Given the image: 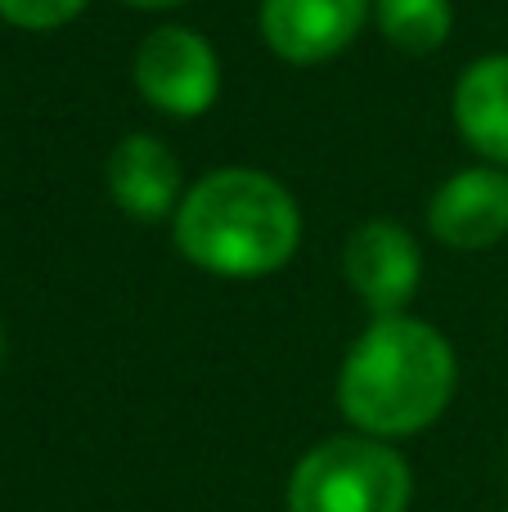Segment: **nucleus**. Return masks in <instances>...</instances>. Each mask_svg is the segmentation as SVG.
Segmentation results:
<instances>
[{
	"instance_id": "423d86ee",
	"label": "nucleus",
	"mask_w": 508,
	"mask_h": 512,
	"mask_svg": "<svg viewBox=\"0 0 508 512\" xmlns=\"http://www.w3.org/2000/svg\"><path fill=\"white\" fill-rule=\"evenodd\" d=\"M342 274L374 319L405 315V306L423 283V248L405 225L378 216V221L351 230L347 248H342Z\"/></svg>"
},
{
	"instance_id": "9d476101",
	"label": "nucleus",
	"mask_w": 508,
	"mask_h": 512,
	"mask_svg": "<svg viewBox=\"0 0 508 512\" xmlns=\"http://www.w3.org/2000/svg\"><path fill=\"white\" fill-rule=\"evenodd\" d=\"M369 23L392 50L437 54L455 32V5L450 0H374Z\"/></svg>"
},
{
	"instance_id": "4468645a",
	"label": "nucleus",
	"mask_w": 508,
	"mask_h": 512,
	"mask_svg": "<svg viewBox=\"0 0 508 512\" xmlns=\"http://www.w3.org/2000/svg\"><path fill=\"white\" fill-rule=\"evenodd\" d=\"M504 512H508V508H504Z\"/></svg>"
},
{
	"instance_id": "f8f14e48",
	"label": "nucleus",
	"mask_w": 508,
	"mask_h": 512,
	"mask_svg": "<svg viewBox=\"0 0 508 512\" xmlns=\"http://www.w3.org/2000/svg\"><path fill=\"white\" fill-rule=\"evenodd\" d=\"M126 9H144V14H162V9H176V5H189V0H122Z\"/></svg>"
},
{
	"instance_id": "f03ea898",
	"label": "nucleus",
	"mask_w": 508,
	"mask_h": 512,
	"mask_svg": "<svg viewBox=\"0 0 508 512\" xmlns=\"http://www.w3.org/2000/svg\"><path fill=\"white\" fill-rule=\"evenodd\" d=\"M176 252L216 279H266L302 248L293 189L261 167H216L185 189L171 216Z\"/></svg>"
},
{
	"instance_id": "9b49d317",
	"label": "nucleus",
	"mask_w": 508,
	"mask_h": 512,
	"mask_svg": "<svg viewBox=\"0 0 508 512\" xmlns=\"http://www.w3.org/2000/svg\"><path fill=\"white\" fill-rule=\"evenodd\" d=\"M90 0H0V18L18 32H59L86 14Z\"/></svg>"
},
{
	"instance_id": "20e7f679",
	"label": "nucleus",
	"mask_w": 508,
	"mask_h": 512,
	"mask_svg": "<svg viewBox=\"0 0 508 512\" xmlns=\"http://www.w3.org/2000/svg\"><path fill=\"white\" fill-rule=\"evenodd\" d=\"M131 81L153 113L171 122H198L221 99V54L198 27L162 23L135 45Z\"/></svg>"
},
{
	"instance_id": "1a4fd4ad",
	"label": "nucleus",
	"mask_w": 508,
	"mask_h": 512,
	"mask_svg": "<svg viewBox=\"0 0 508 512\" xmlns=\"http://www.w3.org/2000/svg\"><path fill=\"white\" fill-rule=\"evenodd\" d=\"M450 122L477 158L508 171V54H482L459 72Z\"/></svg>"
},
{
	"instance_id": "6e6552de",
	"label": "nucleus",
	"mask_w": 508,
	"mask_h": 512,
	"mask_svg": "<svg viewBox=\"0 0 508 512\" xmlns=\"http://www.w3.org/2000/svg\"><path fill=\"white\" fill-rule=\"evenodd\" d=\"M104 189L122 216H131V221H140V225H158V221L176 216L189 185H185L180 153L171 149L162 135L131 131L108 149Z\"/></svg>"
},
{
	"instance_id": "7ed1b4c3",
	"label": "nucleus",
	"mask_w": 508,
	"mask_h": 512,
	"mask_svg": "<svg viewBox=\"0 0 508 512\" xmlns=\"http://www.w3.org/2000/svg\"><path fill=\"white\" fill-rule=\"evenodd\" d=\"M414 472L392 441L329 436L297 459L288 512H410Z\"/></svg>"
},
{
	"instance_id": "0eeeda50",
	"label": "nucleus",
	"mask_w": 508,
	"mask_h": 512,
	"mask_svg": "<svg viewBox=\"0 0 508 512\" xmlns=\"http://www.w3.org/2000/svg\"><path fill=\"white\" fill-rule=\"evenodd\" d=\"M428 230L450 252H486L508 239V171L477 162L432 189Z\"/></svg>"
},
{
	"instance_id": "f257e3e1",
	"label": "nucleus",
	"mask_w": 508,
	"mask_h": 512,
	"mask_svg": "<svg viewBox=\"0 0 508 512\" xmlns=\"http://www.w3.org/2000/svg\"><path fill=\"white\" fill-rule=\"evenodd\" d=\"M459 391V355L428 319L378 315L347 346L338 369V409L351 432L374 441L419 436Z\"/></svg>"
},
{
	"instance_id": "ddd939ff",
	"label": "nucleus",
	"mask_w": 508,
	"mask_h": 512,
	"mask_svg": "<svg viewBox=\"0 0 508 512\" xmlns=\"http://www.w3.org/2000/svg\"><path fill=\"white\" fill-rule=\"evenodd\" d=\"M0 360H5V328H0Z\"/></svg>"
},
{
	"instance_id": "39448f33",
	"label": "nucleus",
	"mask_w": 508,
	"mask_h": 512,
	"mask_svg": "<svg viewBox=\"0 0 508 512\" xmlns=\"http://www.w3.org/2000/svg\"><path fill=\"white\" fill-rule=\"evenodd\" d=\"M374 0H261V41L288 68H315L338 59L365 32Z\"/></svg>"
}]
</instances>
